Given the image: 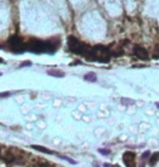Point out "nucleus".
Listing matches in <instances>:
<instances>
[{
    "mask_svg": "<svg viewBox=\"0 0 159 167\" xmlns=\"http://www.w3.org/2000/svg\"><path fill=\"white\" fill-rule=\"evenodd\" d=\"M85 58L88 61H98L101 64H107L110 61L111 52L108 47L102 46V45H96L94 47H91V50L88 52Z\"/></svg>",
    "mask_w": 159,
    "mask_h": 167,
    "instance_id": "nucleus-1",
    "label": "nucleus"
},
{
    "mask_svg": "<svg viewBox=\"0 0 159 167\" xmlns=\"http://www.w3.org/2000/svg\"><path fill=\"white\" fill-rule=\"evenodd\" d=\"M68 48L69 50L75 55H83L86 56L88 52L91 50V47L86 45L85 43L81 42L74 36H69L68 37Z\"/></svg>",
    "mask_w": 159,
    "mask_h": 167,
    "instance_id": "nucleus-2",
    "label": "nucleus"
},
{
    "mask_svg": "<svg viewBox=\"0 0 159 167\" xmlns=\"http://www.w3.org/2000/svg\"><path fill=\"white\" fill-rule=\"evenodd\" d=\"M8 45L10 47L12 52H23L26 49V44L22 40V38L19 37L17 35H13L9 38L8 40Z\"/></svg>",
    "mask_w": 159,
    "mask_h": 167,
    "instance_id": "nucleus-3",
    "label": "nucleus"
},
{
    "mask_svg": "<svg viewBox=\"0 0 159 167\" xmlns=\"http://www.w3.org/2000/svg\"><path fill=\"white\" fill-rule=\"evenodd\" d=\"M136 155L134 152H131V151H126V152L123 153L122 159L124 162V164L126 167H136Z\"/></svg>",
    "mask_w": 159,
    "mask_h": 167,
    "instance_id": "nucleus-4",
    "label": "nucleus"
},
{
    "mask_svg": "<svg viewBox=\"0 0 159 167\" xmlns=\"http://www.w3.org/2000/svg\"><path fill=\"white\" fill-rule=\"evenodd\" d=\"M133 52L134 55L136 56L139 59H141V60H148L149 59V54H148V52L141 46H137V45L134 46Z\"/></svg>",
    "mask_w": 159,
    "mask_h": 167,
    "instance_id": "nucleus-5",
    "label": "nucleus"
},
{
    "mask_svg": "<svg viewBox=\"0 0 159 167\" xmlns=\"http://www.w3.org/2000/svg\"><path fill=\"white\" fill-rule=\"evenodd\" d=\"M47 73L51 77H55V78H63L64 77V72L59 69H50L47 71Z\"/></svg>",
    "mask_w": 159,
    "mask_h": 167,
    "instance_id": "nucleus-6",
    "label": "nucleus"
},
{
    "mask_svg": "<svg viewBox=\"0 0 159 167\" xmlns=\"http://www.w3.org/2000/svg\"><path fill=\"white\" fill-rule=\"evenodd\" d=\"M159 162V152H155L154 154H151V157H149V165L151 167L155 166Z\"/></svg>",
    "mask_w": 159,
    "mask_h": 167,
    "instance_id": "nucleus-7",
    "label": "nucleus"
},
{
    "mask_svg": "<svg viewBox=\"0 0 159 167\" xmlns=\"http://www.w3.org/2000/svg\"><path fill=\"white\" fill-rule=\"evenodd\" d=\"M84 80L87 82H96L97 81V75L95 72H88L84 75Z\"/></svg>",
    "mask_w": 159,
    "mask_h": 167,
    "instance_id": "nucleus-8",
    "label": "nucleus"
},
{
    "mask_svg": "<svg viewBox=\"0 0 159 167\" xmlns=\"http://www.w3.org/2000/svg\"><path fill=\"white\" fill-rule=\"evenodd\" d=\"M32 147L34 150L39 151V152H43V153H47V154H52V153H55L54 151L48 150V149H46V147H39V145H32Z\"/></svg>",
    "mask_w": 159,
    "mask_h": 167,
    "instance_id": "nucleus-9",
    "label": "nucleus"
},
{
    "mask_svg": "<svg viewBox=\"0 0 159 167\" xmlns=\"http://www.w3.org/2000/svg\"><path fill=\"white\" fill-rule=\"evenodd\" d=\"M121 103L123 105H133L134 101L133 99H129V98H121Z\"/></svg>",
    "mask_w": 159,
    "mask_h": 167,
    "instance_id": "nucleus-10",
    "label": "nucleus"
},
{
    "mask_svg": "<svg viewBox=\"0 0 159 167\" xmlns=\"http://www.w3.org/2000/svg\"><path fill=\"white\" fill-rule=\"evenodd\" d=\"M33 167H55V166L51 164H47V163H36Z\"/></svg>",
    "mask_w": 159,
    "mask_h": 167,
    "instance_id": "nucleus-11",
    "label": "nucleus"
},
{
    "mask_svg": "<svg viewBox=\"0 0 159 167\" xmlns=\"http://www.w3.org/2000/svg\"><path fill=\"white\" fill-rule=\"evenodd\" d=\"M61 159H65V161H68V162H70L71 164H76V161H74V159H70V157H67V156H61Z\"/></svg>",
    "mask_w": 159,
    "mask_h": 167,
    "instance_id": "nucleus-12",
    "label": "nucleus"
},
{
    "mask_svg": "<svg viewBox=\"0 0 159 167\" xmlns=\"http://www.w3.org/2000/svg\"><path fill=\"white\" fill-rule=\"evenodd\" d=\"M98 152L101 153V154H104V155H108L109 153H110V151L106 150V149H99V150H98Z\"/></svg>",
    "mask_w": 159,
    "mask_h": 167,
    "instance_id": "nucleus-13",
    "label": "nucleus"
},
{
    "mask_svg": "<svg viewBox=\"0 0 159 167\" xmlns=\"http://www.w3.org/2000/svg\"><path fill=\"white\" fill-rule=\"evenodd\" d=\"M104 166L105 167H121L120 165L118 164H114V165H109V164H104Z\"/></svg>",
    "mask_w": 159,
    "mask_h": 167,
    "instance_id": "nucleus-14",
    "label": "nucleus"
},
{
    "mask_svg": "<svg viewBox=\"0 0 159 167\" xmlns=\"http://www.w3.org/2000/svg\"><path fill=\"white\" fill-rule=\"evenodd\" d=\"M148 156H149V152H148V151H147V152H145L144 154H143L142 159H147Z\"/></svg>",
    "mask_w": 159,
    "mask_h": 167,
    "instance_id": "nucleus-15",
    "label": "nucleus"
},
{
    "mask_svg": "<svg viewBox=\"0 0 159 167\" xmlns=\"http://www.w3.org/2000/svg\"><path fill=\"white\" fill-rule=\"evenodd\" d=\"M10 93H0V97H5V96H9Z\"/></svg>",
    "mask_w": 159,
    "mask_h": 167,
    "instance_id": "nucleus-16",
    "label": "nucleus"
},
{
    "mask_svg": "<svg viewBox=\"0 0 159 167\" xmlns=\"http://www.w3.org/2000/svg\"><path fill=\"white\" fill-rule=\"evenodd\" d=\"M31 65V62H23L22 65H21V67H23V66H30Z\"/></svg>",
    "mask_w": 159,
    "mask_h": 167,
    "instance_id": "nucleus-17",
    "label": "nucleus"
},
{
    "mask_svg": "<svg viewBox=\"0 0 159 167\" xmlns=\"http://www.w3.org/2000/svg\"><path fill=\"white\" fill-rule=\"evenodd\" d=\"M157 107H158V108H159V104H158V103H157Z\"/></svg>",
    "mask_w": 159,
    "mask_h": 167,
    "instance_id": "nucleus-18",
    "label": "nucleus"
},
{
    "mask_svg": "<svg viewBox=\"0 0 159 167\" xmlns=\"http://www.w3.org/2000/svg\"><path fill=\"white\" fill-rule=\"evenodd\" d=\"M0 156H1V149H0Z\"/></svg>",
    "mask_w": 159,
    "mask_h": 167,
    "instance_id": "nucleus-19",
    "label": "nucleus"
},
{
    "mask_svg": "<svg viewBox=\"0 0 159 167\" xmlns=\"http://www.w3.org/2000/svg\"><path fill=\"white\" fill-rule=\"evenodd\" d=\"M1 74H2V73H1V72H0V75H1Z\"/></svg>",
    "mask_w": 159,
    "mask_h": 167,
    "instance_id": "nucleus-20",
    "label": "nucleus"
}]
</instances>
